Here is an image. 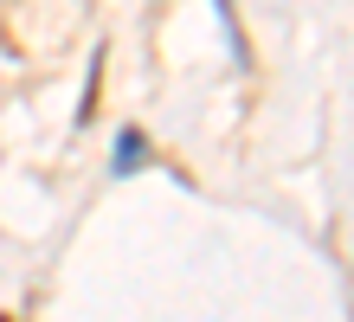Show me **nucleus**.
I'll use <instances>...</instances> for the list:
<instances>
[]
</instances>
